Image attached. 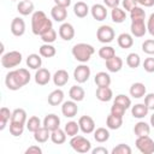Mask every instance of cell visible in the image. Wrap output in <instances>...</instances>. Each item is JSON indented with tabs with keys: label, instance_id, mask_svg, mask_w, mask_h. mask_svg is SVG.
Wrapping results in <instances>:
<instances>
[{
	"label": "cell",
	"instance_id": "6da1fadb",
	"mask_svg": "<svg viewBox=\"0 0 154 154\" xmlns=\"http://www.w3.org/2000/svg\"><path fill=\"white\" fill-rule=\"evenodd\" d=\"M53 28V23L43 11H35L31 16V30L34 35L41 36Z\"/></svg>",
	"mask_w": 154,
	"mask_h": 154
},
{
	"label": "cell",
	"instance_id": "7a4b0ae2",
	"mask_svg": "<svg viewBox=\"0 0 154 154\" xmlns=\"http://www.w3.org/2000/svg\"><path fill=\"white\" fill-rule=\"evenodd\" d=\"M71 53L73 55V58L79 61V63H87L89 61V59L91 58V55L95 53V48L89 45V43H76L72 49H71Z\"/></svg>",
	"mask_w": 154,
	"mask_h": 154
},
{
	"label": "cell",
	"instance_id": "3957f363",
	"mask_svg": "<svg viewBox=\"0 0 154 154\" xmlns=\"http://www.w3.org/2000/svg\"><path fill=\"white\" fill-rule=\"evenodd\" d=\"M70 146L71 148L77 152V153H88L91 150V143L89 140H87L84 136H81V135H76V136H72L71 140H70Z\"/></svg>",
	"mask_w": 154,
	"mask_h": 154
},
{
	"label": "cell",
	"instance_id": "277c9868",
	"mask_svg": "<svg viewBox=\"0 0 154 154\" xmlns=\"http://www.w3.org/2000/svg\"><path fill=\"white\" fill-rule=\"evenodd\" d=\"M22 63V53L18 51H11L1 55V65L5 69H12Z\"/></svg>",
	"mask_w": 154,
	"mask_h": 154
},
{
	"label": "cell",
	"instance_id": "5b68a950",
	"mask_svg": "<svg viewBox=\"0 0 154 154\" xmlns=\"http://www.w3.org/2000/svg\"><path fill=\"white\" fill-rule=\"evenodd\" d=\"M135 144H136V148L142 154H152V153H154V141L149 137V135L137 137Z\"/></svg>",
	"mask_w": 154,
	"mask_h": 154
},
{
	"label": "cell",
	"instance_id": "8992f818",
	"mask_svg": "<svg viewBox=\"0 0 154 154\" xmlns=\"http://www.w3.org/2000/svg\"><path fill=\"white\" fill-rule=\"evenodd\" d=\"M114 37H116L114 29L109 25H101L96 30V38L101 43H109L114 40Z\"/></svg>",
	"mask_w": 154,
	"mask_h": 154
},
{
	"label": "cell",
	"instance_id": "52a82bcc",
	"mask_svg": "<svg viewBox=\"0 0 154 154\" xmlns=\"http://www.w3.org/2000/svg\"><path fill=\"white\" fill-rule=\"evenodd\" d=\"M90 73H91L90 67L88 65H85L84 63H82L81 65L75 67V70H73V78H75V81L77 83L82 84V83H85L89 79Z\"/></svg>",
	"mask_w": 154,
	"mask_h": 154
},
{
	"label": "cell",
	"instance_id": "ba28073f",
	"mask_svg": "<svg viewBox=\"0 0 154 154\" xmlns=\"http://www.w3.org/2000/svg\"><path fill=\"white\" fill-rule=\"evenodd\" d=\"M130 31H131V35L135 37H143L147 32V24L144 23V18L131 19Z\"/></svg>",
	"mask_w": 154,
	"mask_h": 154
},
{
	"label": "cell",
	"instance_id": "9c48e42d",
	"mask_svg": "<svg viewBox=\"0 0 154 154\" xmlns=\"http://www.w3.org/2000/svg\"><path fill=\"white\" fill-rule=\"evenodd\" d=\"M78 124H79V129L83 134H91L95 130V122L90 116H82L78 119Z\"/></svg>",
	"mask_w": 154,
	"mask_h": 154
},
{
	"label": "cell",
	"instance_id": "30bf717a",
	"mask_svg": "<svg viewBox=\"0 0 154 154\" xmlns=\"http://www.w3.org/2000/svg\"><path fill=\"white\" fill-rule=\"evenodd\" d=\"M78 112V106L77 102L73 100L70 101H64L61 105V113L66 118H73Z\"/></svg>",
	"mask_w": 154,
	"mask_h": 154
},
{
	"label": "cell",
	"instance_id": "8fae6325",
	"mask_svg": "<svg viewBox=\"0 0 154 154\" xmlns=\"http://www.w3.org/2000/svg\"><path fill=\"white\" fill-rule=\"evenodd\" d=\"M11 32L12 35L19 37L23 36L25 32V22L24 19H22L20 17H16L12 19L11 22Z\"/></svg>",
	"mask_w": 154,
	"mask_h": 154
},
{
	"label": "cell",
	"instance_id": "7c38bea8",
	"mask_svg": "<svg viewBox=\"0 0 154 154\" xmlns=\"http://www.w3.org/2000/svg\"><path fill=\"white\" fill-rule=\"evenodd\" d=\"M52 75L49 72V70L45 69V67H40L38 70H36L35 73V82L38 85H46L49 83V81L52 79Z\"/></svg>",
	"mask_w": 154,
	"mask_h": 154
},
{
	"label": "cell",
	"instance_id": "4fadbf2b",
	"mask_svg": "<svg viewBox=\"0 0 154 154\" xmlns=\"http://www.w3.org/2000/svg\"><path fill=\"white\" fill-rule=\"evenodd\" d=\"M90 13H91L93 18L95 20H97V22H102L107 17L106 6L102 5V4H95V5H93L91 8H90Z\"/></svg>",
	"mask_w": 154,
	"mask_h": 154
},
{
	"label": "cell",
	"instance_id": "5bb4252c",
	"mask_svg": "<svg viewBox=\"0 0 154 154\" xmlns=\"http://www.w3.org/2000/svg\"><path fill=\"white\" fill-rule=\"evenodd\" d=\"M59 36L64 41H71L75 37V28L70 23H63L59 26Z\"/></svg>",
	"mask_w": 154,
	"mask_h": 154
},
{
	"label": "cell",
	"instance_id": "9a60e30c",
	"mask_svg": "<svg viewBox=\"0 0 154 154\" xmlns=\"http://www.w3.org/2000/svg\"><path fill=\"white\" fill-rule=\"evenodd\" d=\"M42 125L45 128H47L49 131H53V130L60 128V118L54 113H49V114H47L45 117Z\"/></svg>",
	"mask_w": 154,
	"mask_h": 154
},
{
	"label": "cell",
	"instance_id": "2e32d148",
	"mask_svg": "<svg viewBox=\"0 0 154 154\" xmlns=\"http://www.w3.org/2000/svg\"><path fill=\"white\" fill-rule=\"evenodd\" d=\"M13 71H14L16 79H17V82H18V84H19L20 87H24V85H26V84L30 82L31 76H30L29 70H26V69H24V67H20V69L13 70Z\"/></svg>",
	"mask_w": 154,
	"mask_h": 154
},
{
	"label": "cell",
	"instance_id": "e0dca14e",
	"mask_svg": "<svg viewBox=\"0 0 154 154\" xmlns=\"http://www.w3.org/2000/svg\"><path fill=\"white\" fill-rule=\"evenodd\" d=\"M52 79H53V83L55 87H63L69 82V72L64 69H60L54 72Z\"/></svg>",
	"mask_w": 154,
	"mask_h": 154
},
{
	"label": "cell",
	"instance_id": "ac0fdd59",
	"mask_svg": "<svg viewBox=\"0 0 154 154\" xmlns=\"http://www.w3.org/2000/svg\"><path fill=\"white\" fill-rule=\"evenodd\" d=\"M96 99L101 102H108L113 97V91L109 87H97L96 89Z\"/></svg>",
	"mask_w": 154,
	"mask_h": 154
},
{
	"label": "cell",
	"instance_id": "d6986e66",
	"mask_svg": "<svg viewBox=\"0 0 154 154\" xmlns=\"http://www.w3.org/2000/svg\"><path fill=\"white\" fill-rule=\"evenodd\" d=\"M130 95L134 97V99H141L146 95L147 93V88L143 83L141 82H136V83H132L131 87H130V90H129Z\"/></svg>",
	"mask_w": 154,
	"mask_h": 154
},
{
	"label": "cell",
	"instance_id": "ffe728a7",
	"mask_svg": "<svg viewBox=\"0 0 154 154\" xmlns=\"http://www.w3.org/2000/svg\"><path fill=\"white\" fill-rule=\"evenodd\" d=\"M51 16L55 22H64L67 18V10L66 7H61L58 5H54L51 10Z\"/></svg>",
	"mask_w": 154,
	"mask_h": 154
},
{
	"label": "cell",
	"instance_id": "44dd1931",
	"mask_svg": "<svg viewBox=\"0 0 154 154\" xmlns=\"http://www.w3.org/2000/svg\"><path fill=\"white\" fill-rule=\"evenodd\" d=\"M123 59L118 55H114L113 58L106 60V67L109 72H119L123 67Z\"/></svg>",
	"mask_w": 154,
	"mask_h": 154
},
{
	"label": "cell",
	"instance_id": "7402d4cb",
	"mask_svg": "<svg viewBox=\"0 0 154 154\" xmlns=\"http://www.w3.org/2000/svg\"><path fill=\"white\" fill-rule=\"evenodd\" d=\"M34 8H35L34 2L30 0H22L17 5V11L22 16H29V14L34 13Z\"/></svg>",
	"mask_w": 154,
	"mask_h": 154
},
{
	"label": "cell",
	"instance_id": "603a6c76",
	"mask_svg": "<svg viewBox=\"0 0 154 154\" xmlns=\"http://www.w3.org/2000/svg\"><path fill=\"white\" fill-rule=\"evenodd\" d=\"M47 100L51 106H59L60 103L64 102V91L61 89H55V90L51 91Z\"/></svg>",
	"mask_w": 154,
	"mask_h": 154
},
{
	"label": "cell",
	"instance_id": "cb8c5ba5",
	"mask_svg": "<svg viewBox=\"0 0 154 154\" xmlns=\"http://www.w3.org/2000/svg\"><path fill=\"white\" fill-rule=\"evenodd\" d=\"M117 43L120 48L123 49H128V48H131L132 45H134V38H132V35L131 34H128V32H122L118 38H117Z\"/></svg>",
	"mask_w": 154,
	"mask_h": 154
},
{
	"label": "cell",
	"instance_id": "d4e9b609",
	"mask_svg": "<svg viewBox=\"0 0 154 154\" xmlns=\"http://www.w3.org/2000/svg\"><path fill=\"white\" fill-rule=\"evenodd\" d=\"M149 112V108L146 106V103H136L135 106L131 107V114L134 118H137V119H142L144 118Z\"/></svg>",
	"mask_w": 154,
	"mask_h": 154
},
{
	"label": "cell",
	"instance_id": "484cf974",
	"mask_svg": "<svg viewBox=\"0 0 154 154\" xmlns=\"http://www.w3.org/2000/svg\"><path fill=\"white\" fill-rule=\"evenodd\" d=\"M69 95L71 97V100L76 101V102H79V101H83L84 100V96H85V91L82 87L79 85H72L69 90Z\"/></svg>",
	"mask_w": 154,
	"mask_h": 154
},
{
	"label": "cell",
	"instance_id": "4316f807",
	"mask_svg": "<svg viewBox=\"0 0 154 154\" xmlns=\"http://www.w3.org/2000/svg\"><path fill=\"white\" fill-rule=\"evenodd\" d=\"M122 125H123V117H118V116H114L112 113H109V116H107V118H106V126L108 129L118 130Z\"/></svg>",
	"mask_w": 154,
	"mask_h": 154
},
{
	"label": "cell",
	"instance_id": "83f0119b",
	"mask_svg": "<svg viewBox=\"0 0 154 154\" xmlns=\"http://www.w3.org/2000/svg\"><path fill=\"white\" fill-rule=\"evenodd\" d=\"M48 138H51V131L47 128H45L43 125L34 132V140L37 143H45L48 141Z\"/></svg>",
	"mask_w": 154,
	"mask_h": 154
},
{
	"label": "cell",
	"instance_id": "f1b7e54d",
	"mask_svg": "<svg viewBox=\"0 0 154 154\" xmlns=\"http://www.w3.org/2000/svg\"><path fill=\"white\" fill-rule=\"evenodd\" d=\"M90 8L89 6L84 2V1H77L75 5H73V13L78 17V18H84L88 16Z\"/></svg>",
	"mask_w": 154,
	"mask_h": 154
},
{
	"label": "cell",
	"instance_id": "f546056e",
	"mask_svg": "<svg viewBox=\"0 0 154 154\" xmlns=\"http://www.w3.org/2000/svg\"><path fill=\"white\" fill-rule=\"evenodd\" d=\"M66 136H67V135H66L65 130H63V129H60V128H58V129L51 131V141H52L54 144H63V143H65Z\"/></svg>",
	"mask_w": 154,
	"mask_h": 154
},
{
	"label": "cell",
	"instance_id": "4dcf8cb0",
	"mask_svg": "<svg viewBox=\"0 0 154 154\" xmlns=\"http://www.w3.org/2000/svg\"><path fill=\"white\" fill-rule=\"evenodd\" d=\"M94 82L97 87H109L111 84V76L107 72L100 71L95 75L94 77Z\"/></svg>",
	"mask_w": 154,
	"mask_h": 154
},
{
	"label": "cell",
	"instance_id": "1f68e13d",
	"mask_svg": "<svg viewBox=\"0 0 154 154\" xmlns=\"http://www.w3.org/2000/svg\"><path fill=\"white\" fill-rule=\"evenodd\" d=\"M26 65L29 69L31 70H38L42 65V58L40 54H29L28 58H26Z\"/></svg>",
	"mask_w": 154,
	"mask_h": 154
},
{
	"label": "cell",
	"instance_id": "d6a6232c",
	"mask_svg": "<svg viewBox=\"0 0 154 154\" xmlns=\"http://www.w3.org/2000/svg\"><path fill=\"white\" fill-rule=\"evenodd\" d=\"M5 84L7 87V89L12 90V91H16V90H19L22 87L18 84L17 79H16V76H14V71H10L6 77H5Z\"/></svg>",
	"mask_w": 154,
	"mask_h": 154
},
{
	"label": "cell",
	"instance_id": "836d02e7",
	"mask_svg": "<svg viewBox=\"0 0 154 154\" xmlns=\"http://www.w3.org/2000/svg\"><path fill=\"white\" fill-rule=\"evenodd\" d=\"M134 132H135V135H136L137 137H140V136H147V135H149V132H150V125H149L148 123L141 120V122H138V123L135 124V126H134Z\"/></svg>",
	"mask_w": 154,
	"mask_h": 154
},
{
	"label": "cell",
	"instance_id": "e575fe53",
	"mask_svg": "<svg viewBox=\"0 0 154 154\" xmlns=\"http://www.w3.org/2000/svg\"><path fill=\"white\" fill-rule=\"evenodd\" d=\"M26 112L25 109L23 108H16L13 112H12V117H11V120L10 122H14V123H20V124H26Z\"/></svg>",
	"mask_w": 154,
	"mask_h": 154
},
{
	"label": "cell",
	"instance_id": "d590c367",
	"mask_svg": "<svg viewBox=\"0 0 154 154\" xmlns=\"http://www.w3.org/2000/svg\"><path fill=\"white\" fill-rule=\"evenodd\" d=\"M111 18L114 23L120 24L126 19V12L120 7H114L111 11Z\"/></svg>",
	"mask_w": 154,
	"mask_h": 154
},
{
	"label": "cell",
	"instance_id": "8d00e7d4",
	"mask_svg": "<svg viewBox=\"0 0 154 154\" xmlns=\"http://www.w3.org/2000/svg\"><path fill=\"white\" fill-rule=\"evenodd\" d=\"M94 138L99 143H105L109 140V131L106 128H97L94 130Z\"/></svg>",
	"mask_w": 154,
	"mask_h": 154
},
{
	"label": "cell",
	"instance_id": "74e56055",
	"mask_svg": "<svg viewBox=\"0 0 154 154\" xmlns=\"http://www.w3.org/2000/svg\"><path fill=\"white\" fill-rule=\"evenodd\" d=\"M38 52H40V55L43 57V58H53V57L57 54L55 47L52 46L51 43H43V45L40 47Z\"/></svg>",
	"mask_w": 154,
	"mask_h": 154
},
{
	"label": "cell",
	"instance_id": "f35d334b",
	"mask_svg": "<svg viewBox=\"0 0 154 154\" xmlns=\"http://www.w3.org/2000/svg\"><path fill=\"white\" fill-rule=\"evenodd\" d=\"M64 130H65V132H66L67 136L72 137V136H76L81 129H79V124H78V122L70 120V122H67V123L65 124Z\"/></svg>",
	"mask_w": 154,
	"mask_h": 154
},
{
	"label": "cell",
	"instance_id": "ab89813d",
	"mask_svg": "<svg viewBox=\"0 0 154 154\" xmlns=\"http://www.w3.org/2000/svg\"><path fill=\"white\" fill-rule=\"evenodd\" d=\"M12 112L7 107H1L0 109V130H4L6 128V124L8 120H11Z\"/></svg>",
	"mask_w": 154,
	"mask_h": 154
},
{
	"label": "cell",
	"instance_id": "60d3db41",
	"mask_svg": "<svg viewBox=\"0 0 154 154\" xmlns=\"http://www.w3.org/2000/svg\"><path fill=\"white\" fill-rule=\"evenodd\" d=\"M114 55H116V51L111 46H102L99 49V57L101 59H103L105 61L108 60V59H111V58H113Z\"/></svg>",
	"mask_w": 154,
	"mask_h": 154
},
{
	"label": "cell",
	"instance_id": "b9f144b4",
	"mask_svg": "<svg viewBox=\"0 0 154 154\" xmlns=\"http://www.w3.org/2000/svg\"><path fill=\"white\" fill-rule=\"evenodd\" d=\"M26 129L31 132H35L37 129H40L42 125H41V119L37 117V116H31L28 120H26Z\"/></svg>",
	"mask_w": 154,
	"mask_h": 154
},
{
	"label": "cell",
	"instance_id": "7bdbcfd3",
	"mask_svg": "<svg viewBox=\"0 0 154 154\" xmlns=\"http://www.w3.org/2000/svg\"><path fill=\"white\" fill-rule=\"evenodd\" d=\"M126 65L131 69H137L141 65V58L137 53H130L126 57Z\"/></svg>",
	"mask_w": 154,
	"mask_h": 154
},
{
	"label": "cell",
	"instance_id": "ee69618b",
	"mask_svg": "<svg viewBox=\"0 0 154 154\" xmlns=\"http://www.w3.org/2000/svg\"><path fill=\"white\" fill-rule=\"evenodd\" d=\"M24 125H25V124L10 122V132H11V135L14 136V137L22 136V135H23V131H24Z\"/></svg>",
	"mask_w": 154,
	"mask_h": 154
},
{
	"label": "cell",
	"instance_id": "f6af8a7d",
	"mask_svg": "<svg viewBox=\"0 0 154 154\" xmlns=\"http://www.w3.org/2000/svg\"><path fill=\"white\" fill-rule=\"evenodd\" d=\"M41 40L45 42V43H53L55 40H57V31L52 28L49 29L48 31H46L45 34L41 35Z\"/></svg>",
	"mask_w": 154,
	"mask_h": 154
},
{
	"label": "cell",
	"instance_id": "bcb514c9",
	"mask_svg": "<svg viewBox=\"0 0 154 154\" xmlns=\"http://www.w3.org/2000/svg\"><path fill=\"white\" fill-rule=\"evenodd\" d=\"M111 153L112 154H131L132 153V149L128 144H125V143H119L118 146H116L112 149Z\"/></svg>",
	"mask_w": 154,
	"mask_h": 154
},
{
	"label": "cell",
	"instance_id": "7dc6e473",
	"mask_svg": "<svg viewBox=\"0 0 154 154\" xmlns=\"http://www.w3.org/2000/svg\"><path fill=\"white\" fill-rule=\"evenodd\" d=\"M114 103H119V105L124 106V107L128 109V108L131 106V99H130L129 96H126L125 94H119V95L116 96Z\"/></svg>",
	"mask_w": 154,
	"mask_h": 154
},
{
	"label": "cell",
	"instance_id": "c3c4849f",
	"mask_svg": "<svg viewBox=\"0 0 154 154\" xmlns=\"http://www.w3.org/2000/svg\"><path fill=\"white\" fill-rule=\"evenodd\" d=\"M142 51L148 55H154V40L149 38L142 43Z\"/></svg>",
	"mask_w": 154,
	"mask_h": 154
},
{
	"label": "cell",
	"instance_id": "681fc988",
	"mask_svg": "<svg viewBox=\"0 0 154 154\" xmlns=\"http://www.w3.org/2000/svg\"><path fill=\"white\" fill-rule=\"evenodd\" d=\"M130 18L131 19H136V18H146V12L142 7L140 6H135L131 11H130Z\"/></svg>",
	"mask_w": 154,
	"mask_h": 154
},
{
	"label": "cell",
	"instance_id": "f907efd6",
	"mask_svg": "<svg viewBox=\"0 0 154 154\" xmlns=\"http://www.w3.org/2000/svg\"><path fill=\"white\" fill-rule=\"evenodd\" d=\"M125 111H126V108L124 106L119 105V103H114L113 102V105L111 107V113L114 114V116H118V117H124Z\"/></svg>",
	"mask_w": 154,
	"mask_h": 154
},
{
	"label": "cell",
	"instance_id": "816d5d0a",
	"mask_svg": "<svg viewBox=\"0 0 154 154\" xmlns=\"http://www.w3.org/2000/svg\"><path fill=\"white\" fill-rule=\"evenodd\" d=\"M143 69L148 73H153L154 72V58L153 57H149V58H146L144 59V61H143Z\"/></svg>",
	"mask_w": 154,
	"mask_h": 154
},
{
	"label": "cell",
	"instance_id": "f5cc1de1",
	"mask_svg": "<svg viewBox=\"0 0 154 154\" xmlns=\"http://www.w3.org/2000/svg\"><path fill=\"white\" fill-rule=\"evenodd\" d=\"M144 103L149 108V111H154V93L144 95Z\"/></svg>",
	"mask_w": 154,
	"mask_h": 154
},
{
	"label": "cell",
	"instance_id": "db71d44e",
	"mask_svg": "<svg viewBox=\"0 0 154 154\" xmlns=\"http://www.w3.org/2000/svg\"><path fill=\"white\" fill-rule=\"evenodd\" d=\"M122 5H123V8L125 11H129L130 12L135 6H137V1L136 0H123Z\"/></svg>",
	"mask_w": 154,
	"mask_h": 154
},
{
	"label": "cell",
	"instance_id": "11a10c76",
	"mask_svg": "<svg viewBox=\"0 0 154 154\" xmlns=\"http://www.w3.org/2000/svg\"><path fill=\"white\" fill-rule=\"evenodd\" d=\"M147 31L154 37V12L148 18V22H147Z\"/></svg>",
	"mask_w": 154,
	"mask_h": 154
},
{
	"label": "cell",
	"instance_id": "9f6ffc18",
	"mask_svg": "<svg viewBox=\"0 0 154 154\" xmlns=\"http://www.w3.org/2000/svg\"><path fill=\"white\" fill-rule=\"evenodd\" d=\"M25 154H42V149L38 146H30L29 148H26Z\"/></svg>",
	"mask_w": 154,
	"mask_h": 154
},
{
	"label": "cell",
	"instance_id": "6f0895ef",
	"mask_svg": "<svg viewBox=\"0 0 154 154\" xmlns=\"http://www.w3.org/2000/svg\"><path fill=\"white\" fill-rule=\"evenodd\" d=\"M103 4L109 7V8H114V7H118L119 4H120V0H103Z\"/></svg>",
	"mask_w": 154,
	"mask_h": 154
},
{
	"label": "cell",
	"instance_id": "680465c9",
	"mask_svg": "<svg viewBox=\"0 0 154 154\" xmlns=\"http://www.w3.org/2000/svg\"><path fill=\"white\" fill-rule=\"evenodd\" d=\"M54 4L58 5V6H61V7H69L71 5V0H54Z\"/></svg>",
	"mask_w": 154,
	"mask_h": 154
},
{
	"label": "cell",
	"instance_id": "91938a15",
	"mask_svg": "<svg viewBox=\"0 0 154 154\" xmlns=\"http://www.w3.org/2000/svg\"><path fill=\"white\" fill-rule=\"evenodd\" d=\"M137 4L144 6V7H152L154 6V0H136Z\"/></svg>",
	"mask_w": 154,
	"mask_h": 154
},
{
	"label": "cell",
	"instance_id": "94428289",
	"mask_svg": "<svg viewBox=\"0 0 154 154\" xmlns=\"http://www.w3.org/2000/svg\"><path fill=\"white\" fill-rule=\"evenodd\" d=\"M93 154H108V150L105 147H96L91 150Z\"/></svg>",
	"mask_w": 154,
	"mask_h": 154
},
{
	"label": "cell",
	"instance_id": "6125c7cd",
	"mask_svg": "<svg viewBox=\"0 0 154 154\" xmlns=\"http://www.w3.org/2000/svg\"><path fill=\"white\" fill-rule=\"evenodd\" d=\"M150 125L154 128V113L150 116Z\"/></svg>",
	"mask_w": 154,
	"mask_h": 154
},
{
	"label": "cell",
	"instance_id": "be15d7a7",
	"mask_svg": "<svg viewBox=\"0 0 154 154\" xmlns=\"http://www.w3.org/2000/svg\"><path fill=\"white\" fill-rule=\"evenodd\" d=\"M12 1H16V0H12Z\"/></svg>",
	"mask_w": 154,
	"mask_h": 154
}]
</instances>
